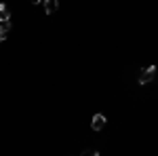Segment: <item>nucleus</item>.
Instances as JSON below:
<instances>
[{
    "label": "nucleus",
    "instance_id": "nucleus-1",
    "mask_svg": "<svg viewBox=\"0 0 158 156\" xmlns=\"http://www.w3.org/2000/svg\"><path fill=\"white\" fill-rule=\"evenodd\" d=\"M156 74H158V68H156V65H150V68H146V70H141V74H139V84L152 82V80L156 78Z\"/></svg>",
    "mask_w": 158,
    "mask_h": 156
},
{
    "label": "nucleus",
    "instance_id": "nucleus-3",
    "mask_svg": "<svg viewBox=\"0 0 158 156\" xmlns=\"http://www.w3.org/2000/svg\"><path fill=\"white\" fill-rule=\"evenodd\" d=\"M42 4H44V13L53 15V13L57 11V6H59V0H42Z\"/></svg>",
    "mask_w": 158,
    "mask_h": 156
},
{
    "label": "nucleus",
    "instance_id": "nucleus-6",
    "mask_svg": "<svg viewBox=\"0 0 158 156\" xmlns=\"http://www.w3.org/2000/svg\"><path fill=\"white\" fill-rule=\"evenodd\" d=\"M27 2H32V4H40V0H27Z\"/></svg>",
    "mask_w": 158,
    "mask_h": 156
},
{
    "label": "nucleus",
    "instance_id": "nucleus-4",
    "mask_svg": "<svg viewBox=\"0 0 158 156\" xmlns=\"http://www.w3.org/2000/svg\"><path fill=\"white\" fill-rule=\"evenodd\" d=\"M11 30V21H0V42L6 40V34Z\"/></svg>",
    "mask_w": 158,
    "mask_h": 156
},
{
    "label": "nucleus",
    "instance_id": "nucleus-2",
    "mask_svg": "<svg viewBox=\"0 0 158 156\" xmlns=\"http://www.w3.org/2000/svg\"><path fill=\"white\" fill-rule=\"evenodd\" d=\"M106 124H108V118H106L103 114H95V116H93V120H91V127H93V131H101Z\"/></svg>",
    "mask_w": 158,
    "mask_h": 156
},
{
    "label": "nucleus",
    "instance_id": "nucleus-5",
    "mask_svg": "<svg viewBox=\"0 0 158 156\" xmlns=\"http://www.w3.org/2000/svg\"><path fill=\"white\" fill-rule=\"evenodd\" d=\"M0 21H11V11L4 2H0Z\"/></svg>",
    "mask_w": 158,
    "mask_h": 156
}]
</instances>
